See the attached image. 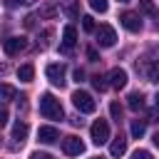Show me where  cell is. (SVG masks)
I'll return each mask as SVG.
<instances>
[{
  "mask_svg": "<svg viewBox=\"0 0 159 159\" xmlns=\"http://www.w3.org/2000/svg\"><path fill=\"white\" fill-rule=\"evenodd\" d=\"M37 139H40L42 144H55V142L60 139V132H57L55 127H40V129H37Z\"/></svg>",
  "mask_w": 159,
  "mask_h": 159,
  "instance_id": "8fae6325",
  "label": "cell"
},
{
  "mask_svg": "<svg viewBox=\"0 0 159 159\" xmlns=\"http://www.w3.org/2000/svg\"><path fill=\"white\" fill-rule=\"evenodd\" d=\"M72 104H75L80 112H84V114H92V112L97 109V102L92 99V94H89V92H82V89L72 92Z\"/></svg>",
  "mask_w": 159,
  "mask_h": 159,
  "instance_id": "7a4b0ae2",
  "label": "cell"
},
{
  "mask_svg": "<svg viewBox=\"0 0 159 159\" xmlns=\"http://www.w3.org/2000/svg\"><path fill=\"white\" fill-rule=\"evenodd\" d=\"M157 107H159V94H157Z\"/></svg>",
  "mask_w": 159,
  "mask_h": 159,
  "instance_id": "e575fe53",
  "label": "cell"
},
{
  "mask_svg": "<svg viewBox=\"0 0 159 159\" xmlns=\"http://www.w3.org/2000/svg\"><path fill=\"white\" fill-rule=\"evenodd\" d=\"M94 159H102V157H94Z\"/></svg>",
  "mask_w": 159,
  "mask_h": 159,
  "instance_id": "8d00e7d4",
  "label": "cell"
},
{
  "mask_svg": "<svg viewBox=\"0 0 159 159\" xmlns=\"http://www.w3.org/2000/svg\"><path fill=\"white\" fill-rule=\"evenodd\" d=\"M119 22H122V27L129 30V32H139V30H142V17H139V12L124 10V12L119 15Z\"/></svg>",
  "mask_w": 159,
  "mask_h": 159,
  "instance_id": "52a82bcc",
  "label": "cell"
},
{
  "mask_svg": "<svg viewBox=\"0 0 159 159\" xmlns=\"http://www.w3.org/2000/svg\"><path fill=\"white\" fill-rule=\"evenodd\" d=\"M2 50L12 57V55H20L22 50H27V37H17V35H12V37H7L5 42H2Z\"/></svg>",
  "mask_w": 159,
  "mask_h": 159,
  "instance_id": "ba28073f",
  "label": "cell"
},
{
  "mask_svg": "<svg viewBox=\"0 0 159 159\" xmlns=\"http://www.w3.org/2000/svg\"><path fill=\"white\" fill-rule=\"evenodd\" d=\"M139 10H142L144 15H157V7H154L152 0H139Z\"/></svg>",
  "mask_w": 159,
  "mask_h": 159,
  "instance_id": "7402d4cb",
  "label": "cell"
},
{
  "mask_svg": "<svg viewBox=\"0 0 159 159\" xmlns=\"http://www.w3.org/2000/svg\"><path fill=\"white\" fill-rule=\"evenodd\" d=\"M82 80H84V72L77 67V70H75V82H82Z\"/></svg>",
  "mask_w": 159,
  "mask_h": 159,
  "instance_id": "1f68e13d",
  "label": "cell"
},
{
  "mask_svg": "<svg viewBox=\"0 0 159 159\" xmlns=\"http://www.w3.org/2000/svg\"><path fill=\"white\" fill-rule=\"evenodd\" d=\"M62 152H65L67 157H80V154L84 152V142H82L80 137L70 134V137H65V139H62Z\"/></svg>",
  "mask_w": 159,
  "mask_h": 159,
  "instance_id": "8992f818",
  "label": "cell"
},
{
  "mask_svg": "<svg viewBox=\"0 0 159 159\" xmlns=\"http://www.w3.org/2000/svg\"><path fill=\"white\" fill-rule=\"evenodd\" d=\"M87 57H89L92 62H97V60H99V55H97V50H94V47H89V50H87Z\"/></svg>",
  "mask_w": 159,
  "mask_h": 159,
  "instance_id": "f546056e",
  "label": "cell"
},
{
  "mask_svg": "<svg viewBox=\"0 0 159 159\" xmlns=\"http://www.w3.org/2000/svg\"><path fill=\"white\" fill-rule=\"evenodd\" d=\"M15 99V87L12 84H0V102Z\"/></svg>",
  "mask_w": 159,
  "mask_h": 159,
  "instance_id": "d6986e66",
  "label": "cell"
},
{
  "mask_svg": "<svg viewBox=\"0 0 159 159\" xmlns=\"http://www.w3.org/2000/svg\"><path fill=\"white\" fill-rule=\"evenodd\" d=\"M32 25H35V15H27L25 17V27H32Z\"/></svg>",
  "mask_w": 159,
  "mask_h": 159,
  "instance_id": "d6a6232c",
  "label": "cell"
},
{
  "mask_svg": "<svg viewBox=\"0 0 159 159\" xmlns=\"http://www.w3.org/2000/svg\"><path fill=\"white\" fill-rule=\"evenodd\" d=\"M144 122H159V107H154L149 112V119H144Z\"/></svg>",
  "mask_w": 159,
  "mask_h": 159,
  "instance_id": "83f0119b",
  "label": "cell"
},
{
  "mask_svg": "<svg viewBox=\"0 0 159 159\" xmlns=\"http://www.w3.org/2000/svg\"><path fill=\"white\" fill-rule=\"evenodd\" d=\"M60 10H62L70 20H75V17L80 15V0H60Z\"/></svg>",
  "mask_w": 159,
  "mask_h": 159,
  "instance_id": "7c38bea8",
  "label": "cell"
},
{
  "mask_svg": "<svg viewBox=\"0 0 159 159\" xmlns=\"http://www.w3.org/2000/svg\"><path fill=\"white\" fill-rule=\"evenodd\" d=\"M27 132H30L27 122H17V124L12 127V139H15V142H22V139L27 137Z\"/></svg>",
  "mask_w": 159,
  "mask_h": 159,
  "instance_id": "e0dca14e",
  "label": "cell"
},
{
  "mask_svg": "<svg viewBox=\"0 0 159 159\" xmlns=\"http://www.w3.org/2000/svg\"><path fill=\"white\" fill-rule=\"evenodd\" d=\"M32 77H35V67H32L30 62L17 67V80H20V82H32Z\"/></svg>",
  "mask_w": 159,
  "mask_h": 159,
  "instance_id": "4fadbf2b",
  "label": "cell"
},
{
  "mask_svg": "<svg viewBox=\"0 0 159 159\" xmlns=\"http://www.w3.org/2000/svg\"><path fill=\"white\" fill-rule=\"evenodd\" d=\"M92 87H94L97 92H104V89L109 87V84H107V77H102V75H94V77H92Z\"/></svg>",
  "mask_w": 159,
  "mask_h": 159,
  "instance_id": "ffe728a7",
  "label": "cell"
},
{
  "mask_svg": "<svg viewBox=\"0 0 159 159\" xmlns=\"http://www.w3.org/2000/svg\"><path fill=\"white\" fill-rule=\"evenodd\" d=\"M40 114H42L45 119H62V117H65L60 99H55L50 92H45V94L40 97Z\"/></svg>",
  "mask_w": 159,
  "mask_h": 159,
  "instance_id": "6da1fadb",
  "label": "cell"
},
{
  "mask_svg": "<svg viewBox=\"0 0 159 159\" xmlns=\"http://www.w3.org/2000/svg\"><path fill=\"white\" fill-rule=\"evenodd\" d=\"M109 114H112L114 122H119V119H122V104H119V102H112V104H109Z\"/></svg>",
  "mask_w": 159,
  "mask_h": 159,
  "instance_id": "cb8c5ba5",
  "label": "cell"
},
{
  "mask_svg": "<svg viewBox=\"0 0 159 159\" xmlns=\"http://www.w3.org/2000/svg\"><path fill=\"white\" fill-rule=\"evenodd\" d=\"M147 80H149V82H159V60L149 62V67H147Z\"/></svg>",
  "mask_w": 159,
  "mask_h": 159,
  "instance_id": "ac0fdd59",
  "label": "cell"
},
{
  "mask_svg": "<svg viewBox=\"0 0 159 159\" xmlns=\"http://www.w3.org/2000/svg\"><path fill=\"white\" fill-rule=\"evenodd\" d=\"M30 159H55V157H52V154H45V152H35Z\"/></svg>",
  "mask_w": 159,
  "mask_h": 159,
  "instance_id": "f1b7e54d",
  "label": "cell"
},
{
  "mask_svg": "<svg viewBox=\"0 0 159 159\" xmlns=\"http://www.w3.org/2000/svg\"><path fill=\"white\" fill-rule=\"evenodd\" d=\"M65 72H67V67H65L62 62H52V65H47V70H45L47 80H50L55 87H62V84H65Z\"/></svg>",
  "mask_w": 159,
  "mask_h": 159,
  "instance_id": "5b68a950",
  "label": "cell"
},
{
  "mask_svg": "<svg viewBox=\"0 0 159 159\" xmlns=\"http://www.w3.org/2000/svg\"><path fill=\"white\" fill-rule=\"evenodd\" d=\"M132 159H154V157H152V152H147V149H137V152L132 154Z\"/></svg>",
  "mask_w": 159,
  "mask_h": 159,
  "instance_id": "484cf974",
  "label": "cell"
},
{
  "mask_svg": "<svg viewBox=\"0 0 159 159\" xmlns=\"http://www.w3.org/2000/svg\"><path fill=\"white\" fill-rule=\"evenodd\" d=\"M152 142H154V147H159V132L154 134V139H152Z\"/></svg>",
  "mask_w": 159,
  "mask_h": 159,
  "instance_id": "836d02e7",
  "label": "cell"
},
{
  "mask_svg": "<svg viewBox=\"0 0 159 159\" xmlns=\"http://www.w3.org/2000/svg\"><path fill=\"white\" fill-rule=\"evenodd\" d=\"M82 30L84 32H94V17L92 15H82Z\"/></svg>",
  "mask_w": 159,
  "mask_h": 159,
  "instance_id": "603a6c76",
  "label": "cell"
},
{
  "mask_svg": "<svg viewBox=\"0 0 159 159\" xmlns=\"http://www.w3.org/2000/svg\"><path fill=\"white\" fill-rule=\"evenodd\" d=\"M119 2H129V0H119Z\"/></svg>",
  "mask_w": 159,
  "mask_h": 159,
  "instance_id": "d590c367",
  "label": "cell"
},
{
  "mask_svg": "<svg viewBox=\"0 0 159 159\" xmlns=\"http://www.w3.org/2000/svg\"><path fill=\"white\" fill-rule=\"evenodd\" d=\"M94 37H97V45H99V47H112V45L117 42V32H114L112 25H99V27H94Z\"/></svg>",
  "mask_w": 159,
  "mask_h": 159,
  "instance_id": "3957f363",
  "label": "cell"
},
{
  "mask_svg": "<svg viewBox=\"0 0 159 159\" xmlns=\"http://www.w3.org/2000/svg\"><path fill=\"white\" fill-rule=\"evenodd\" d=\"M107 84L109 87H114V89H122V87H127V72L122 70V67H114V70H109V75H107Z\"/></svg>",
  "mask_w": 159,
  "mask_h": 159,
  "instance_id": "30bf717a",
  "label": "cell"
},
{
  "mask_svg": "<svg viewBox=\"0 0 159 159\" xmlns=\"http://www.w3.org/2000/svg\"><path fill=\"white\" fill-rule=\"evenodd\" d=\"M89 7L94 12H107L109 10V0H89Z\"/></svg>",
  "mask_w": 159,
  "mask_h": 159,
  "instance_id": "44dd1931",
  "label": "cell"
},
{
  "mask_svg": "<svg viewBox=\"0 0 159 159\" xmlns=\"http://www.w3.org/2000/svg\"><path fill=\"white\" fill-rule=\"evenodd\" d=\"M27 2H32V0H5L7 7H17V5H27Z\"/></svg>",
  "mask_w": 159,
  "mask_h": 159,
  "instance_id": "4316f807",
  "label": "cell"
},
{
  "mask_svg": "<svg viewBox=\"0 0 159 159\" xmlns=\"http://www.w3.org/2000/svg\"><path fill=\"white\" fill-rule=\"evenodd\" d=\"M127 104H129L132 112H139V109L144 107V94H142V92H132V94L127 97Z\"/></svg>",
  "mask_w": 159,
  "mask_h": 159,
  "instance_id": "5bb4252c",
  "label": "cell"
},
{
  "mask_svg": "<svg viewBox=\"0 0 159 159\" xmlns=\"http://www.w3.org/2000/svg\"><path fill=\"white\" fill-rule=\"evenodd\" d=\"M89 137H92V142L99 147V144H107L109 142V124L104 122V119H97L92 127H89Z\"/></svg>",
  "mask_w": 159,
  "mask_h": 159,
  "instance_id": "277c9868",
  "label": "cell"
},
{
  "mask_svg": "<svg viewBox=\"0 0 159 159\" xmlns=\"http://www.w3.org/2000/svg\"><path fill=\"white\" fill-rule=\"evenodd\" d=\"M124 152H127V139H124V137H117V139L109 144V154H112V157H122Z\"/></svg>",
  "mask_w": 159,
  "mask_h": 159,
  "instance_id": "2e32d148",
  "label": "cell"
},
{
  "mask_svg": "<svg viewBox=\"0 0 159 159\" xmlns=\"http://www.w3.org/2000/svg\"><path fill=\"white\" fill-rule=\"evenodd\" d=\"M75 45H77V27H75V25H67V27L62 30V50H65V52H72Z\"/></svg>",
  "mask_w": 159,
  "mask_h": 159,
  "instance_id": "9c48e42d",
  "label": "cell"
},
{
  "mask_svg": "<svg viewBox=\"0 0 159 159\" xmlns=\"http://www.w3.org/2000/svg\"><path fill=\"white\" fill-rule=\"evenodd\" d=\"M129 132H132V137H134V139H142V137H144V132H147V122H144V119H132Z\"/></svg>",
  "mask_w": 159,
  "mask_h": 159,
  "instance_id": "9a60e30c",
  "label": "cell"
},
{
  "mask_svg": "<svg viewBox=\"0 0 159 159\" xmlns=\"http://www.w3.org/2000/svg\"><path fill=\"white\" fill-rule=\"evenodd\" d=\"M55 12H57L55 5H42V7H40V17H52Z\"/></svg>",
  "mask_w": 159,
  "mask_h": 159,
  "instance_id": "d4e9b609",
  "label": "cell"
},
{
  "mask_svg": "<svg viewBox=\"0 0 159 159\" xmlns=\"http://www.w3.org/2000/svg\"><path fill=\"white\" fill-rule=\"evenodd\" d=\"M5 124H7V112H5V109H0V129H2Z\"/></svg>",
  "mask_w": 159,
  "mask_h": 159,
  "instance_id": "4dcf8cb0",
  "label": "cell"
}]
</instances>
